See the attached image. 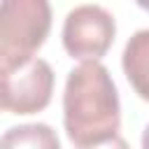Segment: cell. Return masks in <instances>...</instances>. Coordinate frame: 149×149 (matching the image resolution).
Returning a JSON list of instances; mask_svg holds the SVG:
<instances>
[{"label": "cell", "instance_id": "obj_1", "mask_svg": "<svg viewBox=\"0 0 149 149\" xmlns=\"http://www.w3.org/2000/svg\"><path fill=\"white\" fill-rule=\"evenodd\" d=\"M63 126L79 149L119 135L121 102L109 70L93 61L70 70L63 91Z\"/></svg>", "mask_w": 149, "mask_h": 149}, {"label": "cell", "instance_id": "obj_2", "mask_svg": "<svg viewBox=\"0 0 149 149\" xmlns=\"http://www.w3.org/2000/svg\"><path fill=\"white\" fill-rule=\"evenodd\" d=\"M51 28L47 0L0 2V70L12 72L35 58Z\"/></svg>", "mask_w": 149, "mask_h": 149}, {"label": "cell", "instance_id": "obj_3", "mask_svg": "<svg viewBox=\"0 0 149 149\" xmlns=\"http://www.w3.org/2000/svg\"><path fill=\"white\" fill-rule=\"evenodd\" d=\"M114 35V16L100 5H77L63 21V47L81 63H100V58L109 51Z\"/></svg>", "mask_w": 149, "mask_h": 149}, {"label": "cell", "instance_id": "obj_4", "mask_svg": "<svg viewBox=\"0 0 149 149\" xmlns=\"http://www.w3.org/2000/svg\"><path fill=\"white\" fill-rule=\"evenodd\" d=\"M54 93V70L44 58H33L26 65L2 72V100L5 112L12 114H35L51 102Z\"/></svg>", "mask_w": 149, "mask_h": 149}, {"label": "cell", "instance_id": "obj_5", "mask_svg": "<svg viewBox=\"0 0 149 149\" xmlns=\"http://www.w3.org/2000/svg\"><path fill=\"white\" fill-rule=\"evenodd\" d=\"M121 68L135 93L149 102V28H142L130 35L123 47Z\"/></svg>", "mask_w": 149, "mask_h": 149}, {"label": "cell", "instance_id": "obj_6", "mask_svg": "<svg viewBox=\"0 0 149 149\" xmlns=\"http://www.w3.org/2000/svg\"><path fill=\"white\" fill-rule=\"evenodd\" d=\"M0 149H61V140L49 123H21L0 135Z\"/></svg>", "mask_w": 149, "mask_h": 149}, {"label": "cell", "instance_id": "obj_7", "mask_svg": "<svg viewBox=\"0 0 149 149\" xmlns=\"http://www.w3.org/2000/svg\"><path fill=\"white\" fill-rule=\"evenodd\" d=\"M84 149H130V147L121 135H114L112 140H105L100 144H91V147H84Z\"/></svg>", "mask_w": 149, "mask_h": 149}, {"label": "cell", "instance_id": "obj_8", "mask_svg": "<svg viewBox=\"0 0 149 149\" xmlns=\"http://www.w3.org/2000/svg\"><path fill=\"white\" fill-rule=\"evenodd\" d=\"M142 149H149V126H147L144 133H142Z\"/></svg>", "mask_w": 149, "mask_h": 149}, {"label": "cell", "instance_id": "obj_9", "mask_svg": "<svg viewBox=\"0 0 149 149\" xmlns=\"http://www.w3.org/2000/svg\"><path fill=\"white\" fill-rule=\"evenodd\" d=\"M0 112H5V100H2V70H0Z\"/></svg>", "mask_w": 149, "mask_h": 149}]
</instances>
